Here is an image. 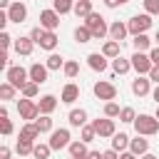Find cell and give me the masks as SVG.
<instances>
[{"mask_svg": "<svg viewBox=\"0 0 159 159\" xmlns=\"http://www.w3.org/2000/svg\"><path fill=\"white\" fill-rule=\"evenodd\" d=\"M134 132L139 137H154V134H159V119L154 114H137Z\"/></svg>", "mask_w": 159, "mask_h": 159, "instance_id": "6da1fadb", "label": "cell"}, {"mask_svg": "<svg viewBox=\"0 0 159 159\" xmlns=\"http://www.w3.org/2000/svg\"><path fill=\"white\" fill-rule=\"evenodd\" d=\"M84 27L92 30V37H94V40H104V37L109 35V25L104 22V17H102L99 12H89V15L84 17Z\"/></svg>", "mask_w": 159, "mask_h": 159, "instance_id": "7a4b0ae2", "label": "cell"}, {"mask_svg": "<svg viewBox=\"0 0 159 159\" xmlns=\"http://www.w3.org/2000/svg\"><path fill=\"white\" fill-rule=\"evenodd\" d=\"M5 82H10L15 89H22V87L30 82V70H25V67H20V65L7 67V72H5Z\"/></svg>", "mask_w": 159, "mask_h": 159, "instance_id": "3957f363", "label": "cell"}, {"mask_svg": "<svg viewBox=\"0 0 159 159\" xmlns=\"http://www.w3.org/2000/svg\"><path fill=\"white\" fill-rule=\"evenodd\" d=\"M127 27H129V35H132V37H137V35H144V32L152 27V15H147V12H142V15H134V17H129Z\"/></svg>", "mask_w": 159, "mask_h": 159, "instance_id": "277c9868", "label": "cell"}, {"mask_svg": "<svg viewBox=\"0 0 159 159\" xmlns=\"http://www.w3.org/2000/svg\"><path fill=\"white\" fill-rule=\"evenodd\" d=\"M17 114H20V119H25V122H35L37 117H40V107H37V102L35 99H17Z\"/></svg>", "mask_w": 159, "mask_h": 159, "instance_id": "5b68a950", "label": "cell"}, {"mask_svg": "<svg viewBox=\"0 0 159 159\" xmlns=\"http://www.w3.org/2000/svg\"><path fill=\"white\" fill-rule=\"evenodd\" d=\"M50 147H52V152H60V149H65V147H70L72 144V137H70V129L67 127H60V129H52L50 132V142H47Z\"/></svg>", "mask_w": 159, "mask_h": 159, "instance_id": "8992f818", "label": "cell"}, {"mask_svg": "<svg viewBox=\"0 0 159 159\" xmlns=\"http://www.w3.org/2000/svg\"><path fill=\"white\" fill-rule=\"evenodd\" d=\"M129 60H132V70H134L137 75H149V72H152V67H154V62H152L149 52H134Z\"/></svg>", "mask_w": 159, "mask_h": 159, "instance_id": "52a82bcc", "label": "cell"}, {"mask_svg": "<svg viewBox=\"0 0 159 159\" xmlns=\"http://www.w3.org/2000/svg\"><path fill=\"white\" fill-rule=\"evenodd\" d=\"M92 92H94V97H97V99H104V102H114V97H117V87H114L112 82H107V80L94 82Z\"/></svg>", "mask_w": 159, "mask_h": 159, "instance_id": "ba28073f", "label": "cell"}, {"mask_svg": "<svg viewBox=\"0 0 159 159\" xmlns=\"http://www.w3.org/2000/svg\"><path fill=\"white\" fill-rule=\"evenodd\" d=\"M92 127H94V132H97L99 139H107V137L112 139V137L117 134V129H114V119H109V117H102V119L97 117V119L92 122Z\"/></svg>", "mask_w": 159, "mask_h": 159, "instance_id": "9c48e42d", "label": "cell"}, {"mask_svg": "<svg viewBox=\"0 0 159 159\" xmlns=\"http://www.w3.org/2000/svg\"><path fill=\"white\" fill-rule=\"evenodd\" d=\"M57 25H60V12L55 7H47V10L40 12V27H45L47 32H55Z\"/></svg>", "mask_w": 159, "mask_h": 159, "instance_id": "30bf717a", "label": "cell"}, {"mask_svg": "<svg viewBox=\"0 0 159 159\" xmlns=\"http://www.w3.org/2000/svg\"><path fill=\"white\" fill-rule=\"evenodd\" d=\"M7 17H10V22H15V25L25 22V20H27V5H25L22 0H12V5L7 7Z\"/></svg>", "mask_w": 159, "mask_h": 159, "instance_id": "8fae6325", "label": "cell"}, {"mask_svg": "<svg viewBox=\"0 0 159 159\" xmlns=\"http://www.w3.org/2000/svg\"><path fill=\"white\" fill-rule=\"evenodd\" d=\"M132 94H137V97L152 94V80L147 75H137V80H132Z\"/></svg>", "mask_w": 159, "mask_h": 159, "instance_id": "7c38bea8", "label": "cell"}, {"mask_svg": "<svg viewBox=\"0 0 159 159\" xmlns=\"http://www.w3.org/2000/svg\"><path fill=\"white\" fill-rule=\"evenodd\" d=\"M127 35H129V27H127V22H122V20H114V22L109 25V40H114V42H122V40H127Z\"/></svg>", "mask_w": 159, "mask_h": 159, "instance_id": "4fadbf2b", "label": "cell"}, {"mask_svg": "<svg viewBox=\"0 0 159 159\" xmlns=\"http://www.w3.org/2000/svg\"><path fill=\"white\" fill-rule=\"evenodd\" d=\"M15 52L17 55H22V57H27V55H32V50H35V42H32V37L27 35V37H15Z\"/></svg>", "mask_w": 159, "mask_h": 159, "instance_id": "5bb4252c", "label": "cell"}, {"mask_svg": "<svg viewBox=\"0 0 159 159\" xmlns=\"http://www.w3.org/2000/svg\"><path fill=\"white\" fill-rule=\"evenodd\" d=\"M47 75H50L47 65H40V62L30 65V80H32V82H37V84H45V82H47Z\"/></svg>", "mask_w": 159, "mask_h": 159, "instance_id": "9a60e30c", "label": "cell"}, {"mask_svg": "<svg viewBox=\"0 0 159 159\" xmlns=\"http://www.w3.org/2000/svg\"><path fill=\"white\" fill-rule=\"evenodd\" d=\"M77 99H80V87H77L75 82H67V84L62 87L60 102H65V104H72V102H77Z\"/></svg>", "mask_w": 159, "mask_h": 159, "instance_id": "2e32d148", "label": "cell"}, {"mask_svg": "<svg viewBox=\"0 0 159 159\" xmlns=\"http://www.w3.org/2000/svg\"><path fill=\"white\" fill-rule=\"evenodd\" d=\"M87 65H89V70H94V72H104V70H107V57H104L102 52H89V55H87Z\"/></svg>", "mask_w": 159, "mask_h": 159, "instance_id": "e0dca14e", "label": "cell"}, {"mask_svg": "<svg viewBox=\"0 0 159 159\" xmlns=\"http://www.w3.org/2000/svg\"><path fill=\"white\" fill-rule=\"evenodd\" d=\"M37 107H40V114H52L57 109V97L55 94H42L40 102H37Z\"/></svg>", "mask_w": 159, "mask_h": 159, "instance_id": "ac0fdd59", "label": "cell"}, {"mask_svg": "<svg viewBox=\"0 0 159 159\" xmlns=\"http://www.w3.org/2000/svg\"><path fill=\"white\" fill-rule=\"evenodd\" d=\"M67 152H70V159H87V144L82 142V139H75L70 147H67Z\"/></svg>", "mask_w": 159, "mask_h": 159, "instance_id": "d6986e66", "label": "cell"}, {"mask_svg": "<svg viewBox=\"0 0 159 159\" xmlns=\"http://www.w3.org/2000/svg\"><path fill=\"white\" fill-rule=\"evenodd\" d=\"M102 55H104L107 60H117V57L122 55V42H114V40H107V42L102 45Z\"/></svg>", "mask_w": 159, "mask_h": 159, "instance_id": "ffe728a7", "label": "cell"}, {"mask_svg": "<svg viewBox=\"0 0 159 159\" xmlns=\"http://www.w3.org/2000/svg\"><path fill=\"white\" fill-rule=\"evenodd\" d=\"M67 122H70V127H77V129H82L84 124H87V112L80 107V109H72L70 114H67Z\"/></svg>", "mask_w": 159, "mask_h": 159, "instance_id": "44dd1931", "label": "cell"}, {"mask_svg": "<svg viewBox=\"0 0 159 159\" xmlns=\"http://www.w3.org/2000/svg\"><path fill=\"white\" fill-rule=\"evenodd\" d=\"M129 152H132V154H137V157H144V154L149 152V139H144V137H139V134H137V139H132V142H129Z\"/></svg>", "mask_w": 159, "mask_h": 159, "instance_id": "7402d4cb", "label": "cell"}, {"mask_svg": "<svg viewBox=\"0 0 159 159\" xmlns=\"http://www.w3.org/2000/svg\"><path fill=\"white\" fill-rule=\"evenodd\" d=\"M37 137H40V129H37V124H35V122H25V124L20 127V139L35 142Z\"/></svg>", "mask_w": 159, "mask_h": 159, "instance_id": "603a6c76", "label": "cell"}, {"mask_svg": "<svg viewBox=\"0 0 159 159\" xmlns=\"http://www.w3.org/2000/svg\"><path fill=\"white\" fill-rule=\"evenodd\" d=\"M72 12H75V15L80 17V20H84V17L89 15V12H94V10H92V0H77V2H75V10H72Z\"/></svg>", "mask_w": 159, "mask_h": 159, "instance_id": "cb8c5ba5", "label": "cell"}, {"mask_svg": "<svg viewBox=\"0 0 159 159\" xmlns=\"http://www.w3.org/2000/svg\"><path fill=\"white\" fill-rule=\"evenodd\" d=\"M132 45H134V52H149V50H152V40L147 37V32L132 37Z\"/></svg>", "mask_w": 159, "mask_h": 159, "instance_id": "d4e9b609", "label": "cell"}, {"mask_svg": "<svg viewBox=\"0 0 159 159\" xmlns=\"http://www.w3.org/2000/svg\"><path fill=\"white\" fill-rule=\"evenodd\" d=\"M112 70H114V75H127L129 70H132V60H127V57H117V60H112Z\"/></svg>", "mask_w": 159, "mask_h": 159, "instance_id": "484cf974", "label": "cell"}, {"mask_svg": "<svg viewBox=\"0 0 159 159\" xmlns=\"http://www.w3.org/2000/svg\"><path fill=\"white\" fill-rule=\"evenodd\" d=\"M129 142H132V139H129L124 132H119V134H114V137H112V149H117V152L122 154V152H127V149H129Z\"/></svg>", "mask_w": 159, "mask_h": 159, "instance_id": "4316f807", "label": "cell"}, {"mask_svg": "<svg viewBox=\"0 0 159 159\" xmlns=\"http://www.w3.org/2000/svg\"><path fill=\"white\" fill-rule=\"evenodd\" d=\"M89 40H94V37H92V30H89V27H84V25L75 27V42H80V45H87Z\"/></svg>", "mask_w": 159, "mask_h": 159, "instance_id": "83f0119b", "label": "cell"}, {"mask_svg": "<svg viewBox=\"0 0 159 159\" xmlns=\"http://www.w3.org/2000/svg\"><path fill=\"white\" fill-rule=\"evenodd\" d=\"M57 35L55 32H45V37L40 40V50H47V52H55V47H57Z\"/></svg>", "mask_w": 159, "mask_h": 159, "instance_id": "f1b7e54d", "label": "cell"}, {"mask_svg": "<svg viewBox=\"0 0 159 159\" xmlns=\"http://www.w3.org/2000/svg\"><path fill=\"white\" fill-rule=\"evenodd\" d=\"M52 7L60 12V15H67L75 10V0H52Z\"/></svg>", "mask_w": 159, "mask_h": 159, "instance_id": "f546056e", "label": "cell"}, {"mask_svg": "<svg viewBox=\"0 0 159 159\" xmlns=\"http://www.w3.org/2000/svg\"><path fill=\"white\" fill-rule=\"evenodd\" d=\"M65 62H67V60H62L57 52H50V57H47V62H45V65H47V70L52 72V70H62V67H65Z\"/></svg>", "mask_w": 159, "mask_h": 159, "instance_id": "4dcf8cb0", "label": "cell"}, {"mask_svg": "<svg viewBox=\"0 0 159 159\" xmlns=\"http://www.w3.org/2000/svg\"><path fill=\"white\" fill-rule=\"evenodd\" d=\"M62 72H65V77H67V80H75V77L80 75V62L67 60V62H65V67H62Z\"/></svg>", "mask_w": 159, "mask_h": 159, "instance_id": "1f68e13d", "label": "cell"}, {"mask_svg": "<svg viewBox=\"0 0 159 159\" xmlns=\"http://www.w3.org/2000/svg\"><path fill=\"white\" fill-rule=\"evenodd\" d=\"M37 92H40V84H37V82H32V80L20 89V94H22L25 99H35V97H37Z\"/></svg>", "mask_w": 159, "mask_h": 159, "instance_id": "d6a6232c", "label": "cell"}, {"mask_svg": "<svg viewBox=\"0 0 159 159\" xmlns=\"http://www.w3.org/2000/svg\"><path fill=\"white\" fill-rule=\"evenodd\" d=\"M15 94H17V89H15L10 82H2V84H0V99H2V102L15 99Z\"/></svg>", "mask_w": 159, "mask_h": 159, "instance_id": "836d02e7", "label": "cell"}, {"mask_svg": "<svg viewBox=\"0 0 159 159\" xmlns=\"http://www.w3.org/2000/svg\"><path fill=\"white\" fill-rule=\"evenodd\" d=\"M35 124H37L40 134H45V132H52V117H50V114H40V117L35 119Z\"/></svg>", "mask_w": 159, "mask_h": 159, "instance_id": "e575fe53", "label": "cell"}, {"mask_svg": "<svg viewBox=\"0 0 159 159\" xmlns=\"http://www.w3.org/2000/svg\"><path fill=\"white\" fill-rule=\"evenodd\" d=\"M15 149H17V154H20V157H27V154H32V149H35V142H27V139H17Z\"/></svg>", "mask_w": 159, "mask_h": 159, "instance_id": "d590c367", "label": "cell"}, {"mask_svg": "<svg viewBox=\"0 0 159 159\" xmlns=\"http://www.w3.org/2000/svg\"><path fill=\"white\" fill-rule=\"evenodd\" d=\"M94 137H97V132H94V127H92V124H84V127L80 129V139H82L84 144L94 142Z\"/></svg>", "mask_w": 159, "mask_h": 159, "instance_id": "8d00e7d4", "label": "cell"}, {"mask_svg": "<svg viewBox=\"0 0 159 159\" xmlns=\"http://www.w3.org/2000/svg\"><path fill=\"white\" fill-rule=\"evenodd\" d=\"M134 119H137V112H134L132 107H122V112H119V122H124V124H134Z\"/></svg>", "mask_w": 159, "mask_h": 159, "instance_id": "74e56055", "label": "cell"}, {"mask_svg": "<svg viewBox=\"0 0 159 159\" xmlns=\"http://www.w3.org/2000/svg\"><path fill=\"white\" fill-rule=\"evenodd\" d=\"M50 152H52V147H50V144H35L32 157H35V159H47V157H50Z\"/></svg>", "mask_w": 159, "mask_h": 159, "instance_id": "f35d334b", "label": "cell"}, {"mask_svg": "<svg viewBox=\"0 0 159 159\" xmlns=\"http://www.w3.org/2000/svg\"><path fill=\"white\" fill-rule=\"evenodd\" d=\"M119 112H122V107L117 102H104V117L114 119V117H119Z\"/></svg>", "mask_w": 159, "mask_h": 159, "instance_id": "ab89813d", "label": "cell"}, {"mask_svg": "<svg viewBox=\"0 0 159 159\" xmlns=\"http://www.w3.org/2000/svg\"><path fill=\"white\" fill-rule=\"evenodd\" d=\"M144 12L147 15H159V0H144Z\"/></svg>", "mask_w": 159, "mask_h": 159, "instance_id": "60d3db41", "label": "cell"}, {"mask_svg": "<svg viewBox=\"0 0 159 159\" xmlns=\"http://www.w3.org/2000/svg\"><path fill=\"white\" fill-rule=\"evenodd\" d=\"M45 32H47V30H45V27H40V25H37V27H32V30H30V37H32V42H35V45H40V40L45 37Z\"/></svg>", "mask_w": 159, "mask_h": 159, "instance_id": "b9f144b4", "label": "cell"}, {"mask_svg": "<svg viewBox=\"0 0 159 159\" xmlns=\"http://www.w3.org/2000/svg\"><path fill=\"white\" fill-rule=\"evenodd\" d=\"M0 132H2L5 137H10V134H12V122H10V119H0Z\"/></svg>", "mask_w": 159, "mask_h": 159, "instance_id": "7bdbcfd3", "label": "cell"}, {"mask_svg": "<svg viewBox=\"0 0 159 159\" xmlns=\"http://www.w3.org/2000/svg\"><path fill=\"white\" fill-rule=\"evenodd\" d=\"M0 45H2V50H7V47H10V45H15V42H12V37H10V35H7V32H5V30H2V32H0Z\"/></svg>", "mask_w": 159, "mask_h": 159, "instance_id": "ee69618b", "label": "cell"}, {"mask_svg": "<svg viewBox=\"0 0 159 159\" xmlns=\"http://www.w3.org/2000/svg\"><path fill=\"white\" fill-rule=\"evenodd\" d=\"M147 77H149L154 84H159V65H154V67H152V72H149Z\"/></svg>", "mask_w": 159, "mask_h": 159, "instance_id": "f6af8a7d", "label": "cell"}, {"mask_svg": "<svg viewBox=\"0 0 159 159\" xmlns=\"http://www.w3.org/2000/svg\"><path fill=\"white\" fill-rule=\"evenodd\" d=\"M102 159H119V152L117 149H107V152H102Z\"/></svg>", "mask_w": 159, "mask_h": 159, "instance_id": "bcb514c9", "label": "cell"}, {"mask_svg": "<svg viewBox=\"0 0 159 159\" xmlns=\"http://www.w3.org/2000/svg\"><path fill=\"white\" fill-rule=\"evenodd\" d=\"M7 62H10V57H7V50H2V55H0V67H2V70H7Z\"/></svg>", "mask_w": 159, "mask_h": 159, "instance_id": "7dc6e473", "label": "cell"}, {"mask_svg": "<svg viewBox=\"0 0 159 159\" xmlns=\"http://www.w3.org/2000/svg\"><path fill=\"white\" fill-rule=\"evenodd\" d=\"M149 57H152L154 65H159V47H152V50H149Z\"/></svg>", "mask_w": 159, "mask_h": 159, "instance_id": "c3c4849f", "label": "cell"}, {"mask_svg": "<svg viewBox=\"0 0 159 159\" xmlns=\"http://www.w3.org/2000/svg\"><path fill=\"white\" fill-rule=\"evenodd\" d=\"M0 159H10V147H7V144L0 147Z\"/></svg>", "mask_w": 159, "mask_h": 159, "instance_id": "681fc988", "label": "cell"}, {"mask_svg": "<svg viewBox=\"0 0 159 159\" xmlns=\"http://www.w3.org/2000/svg\"><path fill=\"white\" fill-rule=\"evenodd\" d=\"M119 159H137V154H132V152L127 149V152H122V154H119Z\"/></svg>", "mask_w": 159, "mask_h": 159, "instance_id": "f907efd6", "label": "cell"}, {"mask_svg": "<svg viewBox=\"0 0 159 159\" xmlns=\"http://www.w3.org/2000/svg\"><path fill=\"white\" fill-rule=\"evenodd\" d=\"M107 7H119V0H102Z\"/></svg>", "mask_w": 159, "mask_h": 159, "instance_id": "816d5d0a", "label": "cell"}, {"mask_svg": "<svg viewBox=\"0 0 159 159\" xmlns=\"http://www.w3.org/2000/svg\"><path fill=\"white\" fill-rule=\"evenodd\" d=\"M87 159H102V152H89Z\"/></svg>", "mask_w": 159, "mask_h": 159, "instance_id": "f5cc1de1", "label": "cell"}, {"mask_svg": "<svg viewBox=\"0 0 159 159\" xmlns=\"http://www.w3.org/2000/svg\"><path fill=\"white\" fill-rule=\"evenodd\" d=\"M152 97H154V102H157V104H159V84H157V87H154V89H152Z\"/></svg>", "mask_w": 159, "mask_h": 159, "instance_id": "db71d44e", "label": "cell"}, {"mask_svg": "<svg viewBox=\"0 0 159 159\" xmlns=\"http://www.w3.org/2000/svg\"><path fill=\"white\" fill-rule=\"evenodd\" d=\"M0 119H7V107H5V104L0 107Z\"/></svg>", "mask_w": 159, "mask_h": 159, "instance_id": "11a10c76", "label": "cell"}, {"mask_svg": "<svg viewBox=\"0 0 159 159\" xmlns=\"http://www.w3.org/2000/svg\"><path fill=\"white\" fill-rule=\"evenodd\" d=\"M10 5H12V2H10V0H0V7H2V10H7V7H10Z\"/></svg>", "mask_w": 159, "mask_h": 159, "instance_id": "9f6ffc18", "label": "cell"}, {"mask_svg": "<svg viewBox=\"0 0 159 159\" xmlns=\"http://www.w3.org/2000/svg\"><path fill=\"white\" fill-rule=\"evenodd\" d=\"M139 159H159V157H154L152 152H147V154H144V157H139Z\"/></svg>", "mask_w": 159, "mask_h": 159, "instance_id": "6f0895ef", "label": "cell"}, {"mask_svg": "<svg viewBox=\"0 0 159 159\" xmlns=\"http://www.w3.org/2000/svg\"><path fill=\"white\" fill-rule=\"evenodd\" d=\"M154 42H157V47H159V30H157V35H154Z\"/></svg>", "mask_w": 159, "mask_h": 159, "instance_id": "680465c9", "label": "cell"}, {"mask_svg": "<svg viewBox=\"0 0 159 159\" xmlns=\"http://www.w3.org/2000/svg\"><path fill=\"white\" fill-rule=\"evenodd\" d=\"M154 117H157V119H159V104H157V112H154Z\"/></svg>", "mask_w": 159, "mask_h": 159, "instance_id": "91938a15", "label": "cell"}, {"mask_svg": "<svg viewBox=\"0 0 159 159\" xmlns=\"http://www.w3.org/2000/svg\"><path fill=\"white\" fill-rule=\"evenodd\" d=\"M127 2H129V0H119V5H127Z\"/></svg>", "mask_w": 159, "mask_h": 159, "instance_id": "94428289", "label": "cell"}, {"mask_svg": "<svg viewBox=\"0 0 159 159\" xmlns=\"http://www.w3.org/2000/svg\"><path fill=\"white\" fill-rule=\"evenodd\" d=\"M75 2H77V0H75Z\"/></svg>", "mask_w": 159, "mask_h": 159, "instance_id": "6125c7cd", "label": "cell"}]
</instances>
